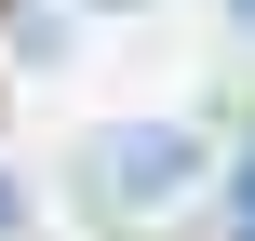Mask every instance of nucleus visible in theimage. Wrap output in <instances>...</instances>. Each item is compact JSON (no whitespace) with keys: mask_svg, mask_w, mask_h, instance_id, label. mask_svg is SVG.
I'll use <instances>...</instances> for the list:
<instances>
[{"mask_svg":"<svg viewBox=\"0 0 255 241\" xmlns=\"http://www.w3.org/2000/svg\"><path fill=\"white\" fill-rule=\"evenodd\" d=\"M67 174H81V215L148 228V215H175V201L202 188V134H188V121H94Z\"/></svg>","mask_w":255,"mask_h":241,"instance_id":"1","label":"nucleus"},{"mask_svg":"<svg viewBox=\"0 0 255 241\" xmlns=\"http://www.w3.org/2000/svg\"><path fill=\"white\" fill-rule=\"evenodd\" d=\"M13 228H27V188H0V241H13Z\"/></svg>","mask_w":255,"mask_h":241,"instance_id":"2","label":"nucleus"},{"mask_svg":"<svg viewBox=\"0 0 255 241\" xmlns=\"http://www.w3.org/2000/svg\"><path fill=\"white\" fill-rule=\"evenodd\" d=\"M242 241H255V161H242Z\"/></svg>","mask_w":255,"mask_h":241,"instance_id":"3","label":"nucleus"}]
</instances>
